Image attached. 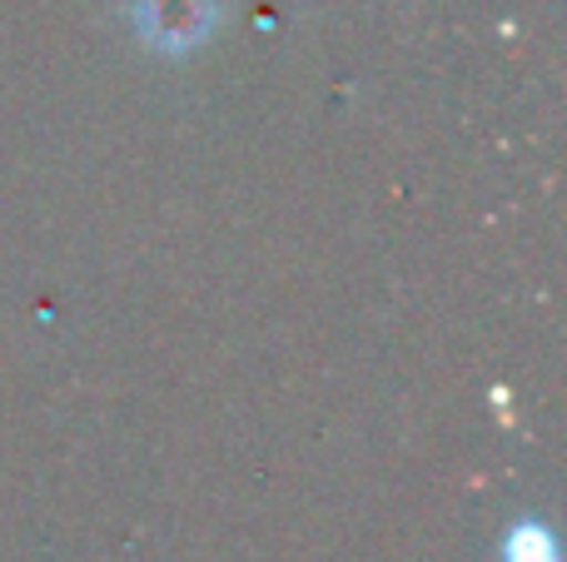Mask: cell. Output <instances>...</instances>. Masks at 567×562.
Returning a JSON list of instances; mask_svg holds the SVG:
<instances>
[{
	"label": "cell",
	"mask_w": 567,
	"mask_h": 562,
	"mask_svg": "<svg viewBox=\"0 0 567 562\" xmlns=\"http://www.w3.org/2000/svg\"><path fill=\"white\" fill-rule=\"evenodd\" d=\"M209 0H140V25L159 50H185L205 35L209 25Z\"/></svg>",
	"instance_id": "1"
},
{
	"label": "cell",
	"mask_w": 567,
	"mask_h": 562,
	"mask_svg": "<svg viewBox=\"0 0 567 562\" xmlns=\"http://www.w3.org/2000/svg\"><path fill=\"white\" fill-rule=\"evenodd\" d=\"M508 562H558V553H553V543H548L543 528L523 523L518 533H513V543H508Z\"/></svg>",
	"instance_id": "2"
}]
</instances>
